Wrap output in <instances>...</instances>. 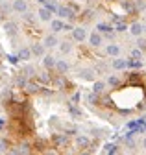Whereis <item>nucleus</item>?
Wrapping results in <instances>:
<instances>
[{
	"label": "nucleus",
	"instance_id": "nucleus-1",
	"mask_svg": "<svg viewBox=\"0 0 146 155\" xmlns=\"http://www.w3.org/2000/svg\"><path fill=\"white\" fill-rule=\"evenodd\" d=\"M56 11H58V15H59L61 18H70V21H72V18L76 17V11L72 9V8H68V6H59Z\"/></svg>",
	"mask_w": 146,
	"mask_h": 155
},
{
	"label": "nucleus",
	"instance_id": "nucleus-2",
	"mask_svg": "<svg viewBox=\"0 0 146 155\" xmlns=\"http://www.w3.org/2000/svg\"><path fill=\"white\" fill-rule=\"evenodd\" d=\"M89 43H91V46H93V48H98V46H102V43H104L102 33H98V31H93V33L89 35Z\"/></svg>",
	"mask_w": 146,
	"mask_h": 155
},
{
	"label": "nucleus",
	"instance_id": "nucleus-3",
	"mask_svg": "<svg viewBox=\"0 0 146 155\" xmlns=\"http://www.w3.org/2000/svg\"><path fill=\"white\" fill-rule=\"evenodd\" d=\"M72 37H74V41L81 43V41H85V39H87V31L83 28H72Z\"/></svg>",
	"mask_w": 146,
	"mask_h": 155
},
{
	"label": "nucleus",
	"instance_id": "nucleus-4",
	"mask_svg": "<svg viewBox=\"0 0 146 155\" xmlns=\"http://www.w3.org/2000/svg\"><path fill=\"white\" fill-rule=\"evenodd\" d=\"M13 11H17V13H24V11H28V4H26V0H13Z\"/></svg>",
	"mask_w": 146,
	"mask_h": 155
},
{
	"label": "nucleus",
	"instance_id": "nucleus-5",
	"mask_svg": "<svg viewBox=\"0 0 146 155\" xmlns=\"http://www.w3.org/2000/svg\"><path fill=\"white\" fill-rule=\"evenodd\" d=\"M50 30H52V33H59V31H63V21H58V18H50Z\"/></svg>",
	"mask_w": 146,
	"mask_h": 155
},
{
	"label": "nucleus",
	"instance_id": "nucleus-6",
	"mask_svg": "<svg viewBox=\"0 0 146 155\" xmlns=\"http://www.w3.org/2000/svg\"><path fill=\"white\" fill-rule=\"evenodd\" d=\"M58 37H56V33H52V35H46L45 37V41H43V45H45V48H54V46H58Z\"/></svg>",
	"mask_w": 146,
	"mask_h": 155
},
{
	"label": "nucleus",
	"instance_id": "nucleus-7",
	"mask_svg": "<svg viewBox=\"0 0 146 155\" xmlns=\"http://www.w3.org/2000/svg\"><path fill=\"white\" fill-rule=\"evenodd\" d=\"M4 30H6V33L9 37H15L17 31H19V26H17V22H6L4 24Z\"/></svg>",
	"mask_w": 146,
	"mask_h": 155
},
{
	"label": "nucleus",
	"instance_id": "nucleus-8",
	"mask_svg": "<svg viewBox=\"0 0 146 155\" xmlns=\"http://www.w3.org/2000/svg\"><path fill=\"white\" fill-rule=\"evenodd\" d=\"M43 65H45L46 68H54V67H56V57L50 55V54L43 55Z\"/></svg>",
	"mask_w": 146,
	"mask_h": 155
},
{
	"label": "nucleus",
	"instance_id": "nucleus-9",
	"mask_svg": "<svg viewBox=\"0 0 146 155\" xmlns=\"http://www.w3.org/2000/svg\"><path fill=\"white\" fill-rule=\"evenodd\" d=\"M37 15H39V18H41V21H45V22H48L50 18H52V11H50L48 8H41Z\"/></svg>",
	"mask_w": 146,
	"mask_h": 155
},
{
	"label": "nucleus",
	"instance_id": "nucleus-10",
	"mask_svg": "<svg viewBox=\"0 0 146 155\" xmlns=\"http://www.w3.org/2000/svg\"><path fill=\"white\" fill-rule=\"evenodd\" d=\"M56 68L59 70V74H65V72H68L70 65H68L65 59H59V61H56Z\"/></svg>",
	"mask_w": 146,
	"mask_h": 155
},
{
	"label": "nucleus",
	"instance_id": "nucleus-11",
	"mask_svg": "<svg viewBox=\"0 0 146 155\" xmlns=\"http://www.w3.org/2000/svg\"><path fill=\"white\" fill-rule=\"evenodd\" d=\"M30 50H32V55H37V57L45 55V45H33Z\"/></svg>",
	"mask_w": 146,
	"mask_h": 155
},
{
	"label": "nucleus",
	"instance_id": "nucleus-12",
	"mask_svg": "<svg viewBox=\"0 0 146 155\" xmlns=\"http://www.w3.org/2000/svg\"><path fill=\"white\" fill-rule=\"evenodd\" d=\"M107 55H111V57L120 55V46L118 45H107Z\"/></svg>",
	"mask_w": 146,
	"mask_h": 155
},
{
	"label": "nucleus",
	"instance_id": "nucleus-13",
	"mask_svg": "<svg viewBox=\"0 0 146 155\" xmlns=\"http://www.w3.org/2000/svg\"><path fill=\"white\" fill-rule=\"evenodd\" d=\"M130 31H131L135 37H141V35H142V31H144V26H142V24H139V22H135V24H131Z\"/></svg>",
	"mask_w": 146,
	"mask_h": 155
},
{
	"label": "nucleus",
	"instance_id": "nucleus-14",
	"mask_svg": "<svg viewBox=\"0 0 146 155\" xmlns=\"http://www.w3.org/2000/svg\"><path fill=\"white\" fill-rule=\"evenodd\" d=\"M93 74H96L95 68H81V70H80V76L83 78V80H93V78H95Z\"/></svg>",
	"mask_w": 146,
	"mask_h": 155
},
{
	"label": "nucleus",
	"instance_id": "nucleus-15",
	"mask_svg": "<svg viewBox=\"0 0 146 155\" xmlns=\"http://www.w3.org/2000/svg\"><path fill=\"white\" fill-rule=\"evenodd\" d=\"M126 67H128V61H126V59H120V57L117 55V59L113 61V68H115V70H122V68H126Z\"/></svg>",
	"mask_w": 146,
	"mask_h": 155
},
{
	"label": "nucleus",
	"instance_id": "nucleus-16",
	"mask_svg": "<svg viewBox=\"0 0 146 155\" xmlns=\"http://www.w3.org/2000/svg\"><path fill=\"white\" fill-rule=\"evenodd\" d=\"M30 57H32V50H30V48H21V50H19V59L28 61Z\"/></svg>",
	"mask_w": 146,
	"mask_h": 155
},
{
	"label": "nucleus",
	"instance_id": "nucleus-17",
	"mask_svg": "<svg viewBox=\"0 0 146 155\" xmlns=\"http://www.w3.org/2000/svg\"><path fill=\"white\" fill-rule=\"evenodd\" d=\"M58 45H59V52H61V54H70L72 45H70L68 41H63V43H58Z\"/></svg>",
	"mask_w": 146,
	"mask_h": 155
},
{
	"label": "nucleus",
	"instance_id": "nucleus-18",
	"mask_svg": "<svg viewBox=\"0 0 146 155\" xmlns=\"http://www.w3.org/2000/svg\"><path fill=\"white\" fill-rule=\"evenodd\" d=\"M89 139L87 137H78V140H76V144H78V148H87L89 146Z\"/></svg>",
	"mask_w": 146,
	"mask_h": 155
},
{
	"label": "nucleus",
	"instance_id": "nucleus-19",
	"mask_svg": "<svg viewBox=\"0 0 146 155\" xmlns=\"http://www.w3.org/2000/svg\"><path fill=\"white\" fill-rule=\"evenodd\" d=\"M104 87H105V83H104V81H96V83H95V87H93V92H95V94H98V92H102V91H104Z\"/></svg>",
	"mask_w": 146,
	"mask_h": 155
},
{
	"label": "nucleus",
	"instance_id": "nucleus-20",
	"mask_svg": "<svg viewBox=\"0 0 146 155\" xmlns=\"http://www.w3.org/2000/svg\"><path fill=\"white\" fill-rule=\"evenodd\" d=\"M98 30L102 31V33H111V26H107V24H98Z\"/></svg>",
	"mask_w": 146,
	"mask_h": 155
},
{
	"label": "nucleus",
	"instance_id": "nucleus-21",
	"mask_svg": "<svg viewBox=\"0 0 146 155\" xmlns=\"http://www.w3.org/2000/svg\"><path fill=\"white\" fill-rule=\"evenodd\" d=\"M4 151H8V142L4 139H0V153H4Z\"/></svg>",
	"mask_w": 146,
	"mask_h": 155
},
{
	"label": "nucleus",
	"instance_id": "nucleus-22",
	"mask_svg": "<svg viewBox=\"0 0 146 155\" xmlns=\"http://www.w3.org/2000/svg\"><path fill=\"white\" fill-rule=\"evenodd\" d=\"M131 55H133V59H141V55H142V52H141V50H137V48H135V50H133V52H131Z\"/></svg>",
	"mask_w": 146,
	"mask_h": 155
},
{
	"label": "nucleus",
	"instance_id": "nucleus-23",
	"mask_svg": "<svg viewBox=\"0 0 146 155\" xmlns=\"http://www.w3.org/2000/svg\"><path fill=\"white\" fill-rule=\"evenodd\" d=\"M109 85H113V87H115V85H118V80H117L115 76H111V78H109Z\"/></svg>",
	"mask_w": 146,
	"mask_h": 155
},
{
	"label": "nucleus",
	"instance_id": "nucleus-24",
	"mask_svg": "<svg viewBox=\"0 0 146 155\" xmlns=\"http://www.w3.org/2000/svg\"><path fill=\"white\" fill-rule=\"evenodd\" d=\"M56 142H58V144H63V142H67V137L59 135V137H56Z\"/></svg>",
	"mask_w": 146,
	"mask_h": 155
},
{
	"label": "nucleus",
	"instance_id": "nucleus-25",
	"mask_svg": "<svg viewBox=\"0 0 146 155\" xmlns=\"http://www.w3.org/2000/svg\"><path fill=\"white\" fill-rule=\"evenodd\" d=\"M124 30H128V26L122 24V22H118V24H117V31H124Z\"/></svg>",
	"mask_w": 146,
	"mask_h": 155
},
{
	"label": "nucleus",
	"instance_id": "nucleus-26",
	"mask_svg": "<svg viewBox=\"0 0 146 155\" xmlns=\"http://www.w3.org/2000/svg\"><path fill=\"white\" fill-rule=\"evenodd\" d=\"M115 148H117V146H113V144H111V146H107V148H105V153H115V151H117Z\"/></svg>",
	"mask_w": 146,
	"mask_h": 155
},
{
	"label": "nucleus",
	"instance_id": "nucleus-27",
	"mask_svg": "<svg viewBox=\"0 0 146 155\" xmlns=\"http://www.w3.org/2000/svg\"><path fill=\"white\" fill-rule=\"evenodd\" d=\"M17 83H19V85H26V78H17Z\"/></svg>",
	"mask_w": 146,
	"mask_h": 155
},
{
	"label": "nucleus",
	"instance_id": "nucleus-28",
	"mask_svg": "<svg viewBox=\"0 0 146 155\" xmlns=\"http://www.w3.org/2000/svg\"><path fill=\"white\" fill-rule=\"evenodd\" d=\"M139 46L141 48H146V41H144V39H139Z\"/></svg>",
	"mask_w": 146,
	"mask_h": 155
},
{
	"label": "nucleus",
	"instance_id": "nucleus-29",
	"mask_svg": "<svg viewBox=\"0 0 146 155\" xmlns=\"http://www.w3.org/2000/svg\"><path fill=\"white\" fill-rule=\"evenodd\" d=\"M142 146H144V148H146V139H144V142H142Z\"/></svg>",
	"mask_w": 146,
	"mask_h": 155
}]
</instances>
